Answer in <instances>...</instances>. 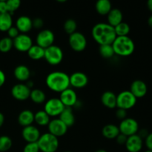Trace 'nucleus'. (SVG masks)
Wrapping results in <instances>:
<instances>
[{
	"instance_id": "a878e982",
	"label": "nucleus",
	"mask_w": 152,
	"mask_h": 152,
	"mask_svg": "<svg viewBox=\"0 0 152 152\" xmlns=\"http://www.w3.org/2000/svg\"><path fill=\"white\" fill-rule=\"evenodd\" d=\"M95 8L99 14L105 16L112 9V4L109 0H98L95 4Z\"/></svg>"
},
{
	"instance_id": "6ab92c4d",
	"label": "nucleus",
	"mask_w": 152,
	"mask_h": 152,
	"mask_svg": "<svg viewBox=\"0 0 152 152\" xmlns=\"http://www.w3.org/2000/svg\"><path fill=\"white\" fill-rule=\"evenodd\" d=\"M16 28L20 34H27L33 28L32 19L28 16H20L16 22Z\"/></svg>"
},
{
	"instance_id": "2eb2a0df",
	"label": "nucleus",
	"mask_w": 152,
	"mask_h": 152,
	"mask_svg": "<svg viewBox=\"0 0 152 152\" xmlns=\"http://www.w3.org/2000/svg\"><path fill=\"white\" fill-rule=\"evenodd\" d=\"M70 86L75 88H83L88 83V77L82 71H75L69 76Z\"/></svg>"
},
{
	"instance_id": "49530a36",
	"label": "nucleus",
	"mask_w": 152,
	"mask_h": 152,
	"mask_svg": "<svg viewBox=\"0 0 152 152\" xmlns=\"http://www.w3.org/2000/svg\"><path fill=\"white\" fill-rule=\"evenodd\" d=\"M4 122V116L1 112H0V128L3 126Z\"/></svg>"
},
{
	"instance_id": "4c0bfd02",
	"label": "nucleus",
	"mask_w": 152,
	"mask_h": 152,
	"mask_svg": "<svg viewBox=\"0 0 152 152\" xmlns=\"http://www.w3.org/2000/svg\"><path fill=\"white\" fill-rule=\"evenodd\" d=\"M7 35H8L9 38L12 39H14L16 37H17L20 34L19 30L16 28V26H12L8 31H7Z\"/></svg>"
},
{
	"instance_id": "c756f323",
	"label": "nucleus",
	"mask_w": 152,
	"mask_h": 152,
	"mask_svg": "<svg viewBox=\"0 0 152 152\" xmlns=\"http://www.w3.org/2000/svg\"><path fill=\"white\" fill-rule=\"evenodd\" d=\"M30 99L34 103L42 104L45 102L46 95L42 90L39 88H33L31 91Z\"/></svg>"
},
{
	"instance_id": "473e14b6",
	"label": "nucleus",
	"mask_w": 152,
	"mask_h": 152,
	"mask_svg": "<svg viewBox=\"0 0 152 152\" xmlns=\"http://www.w3.org/2000/svg\"><path fill=\"white\" fill-rule=\"evenodd\" d=\"M13 142L10 137L7 135L0 136V152L7 151L11 148Z\"/></svg>"
},
{
	"instance_id": "a211bd4d",
	"label": "nucleus",
	"mask_w": 152,
	"mask_h": 152,
	"mask_svg": "<svg viewBox=\"0 0 152 152\" xmlns=\"http://www.w3.org/2000/svg\"><path fill=\"white\" fill-rule=\"evenodd\" d=\"M126 148L129 152H140L143 146V140L137 134L128 137L126 143Z\"/></svg>"
},
{
	"instance_id": "a18cd8bd",
	"label": "nucleus",
	"mask_w": 152,
	"mask_h": 152,
	"mask_svg": "<svg viewBox=\"0 0 152 152\" xmlns=\"http://www.w3.org/2000/svg\"><path fill=\"white\" fill-rule=\"evenodd\" d=\"M5 81H6L5 74L4 73V71H1V70L0 69V87H1V86L4 84Z\"/></svg>"
},
{
	"instance_id": "9b49d317",
	"label": "nucleus",
	"mask_w": 152,
	"mask_h": 152,
	"mask_svg": "<svg viewBox=\"0 0 152 152\" xmlns=\"http://www.w3.org/2000/svg\"><path fill=\"white\" fill-rule=\"evenodd\" d=\"M48 129L49 133L59 138V137L64 136L67 133L68 128L59 118H56L50 120L48 125Z\"/></svg>"
},
{
	"instance_id": "1a4fd4ad",
	"label": "nucleus",
	"mask_w": 152,
	"mask_h": 152,
	"mask_svg": "<svg viewBox=\"0 0 152 152\" xmlns=\"http://www.w3.org/2000/svg\"><path fill=\"white\" fill-rule=\"evenodd\" d=\"M65 105L62 104L59 98H51L45 103L44 111L50 117H57L65 109Z\"/></svg>"
},
{
	"instance_id": "f257e3e1",
	"label": "nucleus",
	"mask_w": 152,
	"mask_h": 152,
	"mask_svg": "<svg viewBox=\"0 0 152 152\" xmlns=\"http://www.w3.org/2000/svg\"><path fill=\"white\" fill-rule=\"evenodd\" d=\"M91 35L95 42L99 45H112L117 37L114 27L105 22H99L94 25Z\"/></svg>"
},
{
	"instance_id": "3c124183",
	"label": "nucleus",
	"mask_w": 152,
	"mask_h": 152,
	"mask_svg": "<svg viewBox=\"0 0 152 152\" xmlns=\"http://www.w3.org/2000/svg\"><path fill=\"white\" fill-rule=\"evenodd\" d=\"M58 2H65L66 0H57Z\"/></svg>"
},
{
	"instance_id": "412c9836",
	"label": "nucleus",
	"mask_w": 152,
	"mask_h": 152,
	"mask_svg": "<svg viewBox=\"0 0 152 152\" xmlns=\"http://www.w3.org/2000/svg\"><path fill=\"white\" fill-rule=\"evenodd\" d=\"M18 123L23 128L31 126L34 123V113L31 110H23L18 116Z\"/></svg>"
},
{
	"instance_id": "37998d69",
	"label": "nucleus",
	"mask_w": 152,
	"mask_h": 152,
	"mask_svg": "<svg viewBox=\"0 0 152 152\" xmlns=\"http://www.w3.org/2000/svg\"><path fill=\"white\" fill-rule=\"evenodd\" d=\"M137 134L138 136L141 138V139L144 140V139H145L147 137H148V135L149 134V133H148V132L147 129H140V130L138 131V132Z\"/></svg>"
},
{
	"instance_id": "2f4dec72",
	"label": "nucleus",
	"mask_w": 152,
	"mask_h": 152,
	"mask_svg": "<svg viewBox=\"0 0 152 152\" xmlns=\"http://www.w3.org/2000/svg\"><path fill=\"white\" fill-rule=\"evenodd\" d=\"M114 31L117 37H126L129 34L131 28L126 22H122L116 27H114Z\"/></svg>"
},
{
	"instance_id": "0eeeda50",
	"label": "nucleus",
	"mask_w": 152,
	"mask_h": 152,
	"mask_svg": "<svg viewBox=\"0 0 152 152\" xmlns=\"http://www.w3.org/2000/svg\"><path fill=\"white\" fill-rule=\"evenodd\" d=\"M120 132L127 137L137 134L139 131V124L135 119L131 117H126L121 120L119 125Z\"/></svg>"
},
{
	"instance_id": "ea45409f",
	"label": "nucleus",
	"mask_w": 152,
	"mask_h": 152,
	"mask_svg": "<svg viewBox=\"0 0 152 152\" xmlns=\"http://www.w3.org/2000/svg\"><path fill=\"white\" fill-rule=\"evenodd\" d=\"M33 22V28H35L37 29H40L44 25V21L42 18L37 17L34 19H32Z\"/></svg>"
},
{
	"instance_id": "6e6552de",
	"label": "nucleus",
	"mask_w": 152,
	"mask_h": 152,
	"mask_svg": "<svg viewBox=\"0 0 152 152\" xmlns=\"http://www.w3.org/2000/svg\"><path fill=\"white\" fill-rule=\"evenodd\" d=\"M68 43L72 50L77 52H81L86 48L87 39L85 35L79 31L69 35Z\"/></svg>"
},
{
	"instance_id": "9d476101",
	"label": "nucleus",
	"mask_w": 152,
	"mask_h": 152,
	"mask_svg": "<svg viewBox=\"0 0 152 152\" xmlns=\"http://www.w3.org/2000/svg\"><path fill=\"white\" fill-rule=\"evenodd\" d=\"M55 40L54 34L50 29H44L38 33L36 38L37 45L45 49L53 45Z\"/></svg>"
},
{
	"instance_id": "603ef678",
	"label": "nucleus",
	"mask_w": 152,
	"mask_h": 152,
	"mask_svg": "<svg viewBox=\"0 0 152 152\" xmlns=\"http://www.w3.org/2000/svg\"><path fill=\"white\" fill-rule=\"evenodd\" d=\"M145 152H152V151H151V150H146Z\"/></svg>"
},
{
	"instance_id": "bb28decb",
	"label": "nucleus",
	"mask_w": 152,
	"mask_h": 152,
	"mask_svg": "<svg viewBox=\"0 0 152 152\" xmlns=\"http://www.w3.org/2000/svg\"><path fill=\"white\" fill-rule=\"evenodd\" d=\"M13 26L12 15L9 13H0V31L7 32Z\"/></svg>"
},
{
	"instance_id": "09e8293b",
	"label": "nucleus",
	"mask_w": 152,
	"mask_h": 152,
	"mask_svg": "<svg viewBox=\"0 0 152 152\" xmlns=\"http://www.w3.org/2000/svg\"><path fill=\"white\" fill-rule=\"evenodd\" d=\"M148 26L150 27V28H152V15H151V16L148 17Z\"/></svg>"
},
{
	"instance_id": "c03bdc74",
	"label": "nucleus",
	"mask_w": 152,
	"mask_h": 152,
	"mask_svg": "<svg viewBox=\"0 0 152 152\" xmlns=\"http://www.w3.org/2000/svg\"><path fill=\"white\" fill-rule=\"evenodd\" d=\"M8 13L7 11V1L4 0H1L0 1V13Z\"/></svg>"
},
{
	"instance_id": "f3484780",
	"label": "nucleus",
	"mask_w": 152,
	"mask_h": 152,
	"mask_svg": "<svg viewBox=\"0 0 152 152\" xmlns=\"http://www.w3.org/2000/svg\"><path fill=\"white\" fill-rule=\"evenodd\" d=\"M129 91L137 99L142 98L146 95L148 92V87L146 83L144 81L141 80H136L132 82Z\"/></svg>"
},
{
	"instance_id": "864d4df0",
	"label": "nucleus",
	"mask_w": 152,
	"mask_h": 152,
	"mask_svg": "<svg viewBox=\"0 0 152 152\" xmlns=\"http://www.w3.org/2000/svg\"><path fill=\"white\" fill-rule=\"evenodd\" d=\"M65 152H71V151H65Z\"/></svg>"
},
{
	"instance_id": "20e7f679",
	"label": "nucleus",
	"mask_w": 152,
	"mask_h": 152,
	"mask_svg": "<svg viewBox=\"0 0 152 152\" xmlns=\"http://www.w3.org/2000/svg\"><path fill=\"white\" fill-rule=\"evenodd\" d=\"M40 151L56 152L59 145V139L49 132L41 134L37 141Z\"/></svg>"
},
{
	"instance_id": "b1692460",
	"label": "nucleus",
	"mask_w": 152,
	"mask_h": 152,
	"mask_svg": "<svg viewBox=\"0 0 152 152\" xmlns=\"http://www.w3.org/2000/svg\"><path fill=\"white\" fill-rule=\"evenodd\" d=\"M59 119L61 121L63 122L68 128L74 126L76 120L72 108H68V107H65L63 111L59 116Z\"/></svg>"
},
{
	"instance_id": "c9c22d12",
	"label": "nucleus",
	"mask_w": 152,
	"mask_h": 152,
	"mask_svg": "<svg viewBox=\"0 0 152 152\" xmlns=\"http://www.w3.org/2000/svg\"><path fill=\"white\" fill-rule=\"evenodd\" d=\"M6 1H7V11L11 15H13V13L18 10L21 5V1L19 0H7Z\"/></svg>"
},
{
	"instance_id": "aec40b11",
	"label": "nucleus",
	"mask_w": 152,
	"mask_h": 152,
	"mask_svg": "<svg viewBox=\"0 0 152 152\" xmlns=\"http://www.w3.org/2000/svg\"><path fill=\"white\" fill-rule=\"evenodd\" d=\"M13 75L19 81L27 82L31 77V70L25 65H19L14 68Z\"/></svg>"
},
{
	"instance_id": "e433bc0d",
	"label": "nucleus",
	"mask_w": 152,
	"mask_h": 152,
	"mask_svg": "<svg viewBox=\"0 0 152 152\" xmlns=\"http://www.w3.org/2000/svg\"><path fill=\"white\" fill-rule=\"evenodd\" d=\"M39 148L37 142H28L25 145L23 152H39Z\"/></svg>"
},
{
	"instance_id": "7c9ffc66",
	"label": "nucleus",
	"mask_w": 152,
	"mask_h": 152,
	"mask_svg": "<svg viewBox=\"0 0 152 152\" xmlns=\"http://www.w3.org/2000/svg\"><path fill=\"white\" fill-rule=\"evenodd\" d=\"M99 53L102 57L105 59H110L115 55L112 45H99Z\"/></svg>"
},
{
	"instance_id": "f03ea898",
	"label": "nucleus",
	"mask_w": 152,
	"mask_h": 152,
	"mask_svg": "<svg viewBox=\"0 0 152 152\" xmlns=\"http://www.w3.org/2000/svg\"><path fill=\"white\" fill-rule=\"evenodd\" d=\"M45 83L49 89L54 92L61 93L70 88L69 75L64 71H53L48 74Z\"/></svg>"
},
{
	"instance_id": "ddd939ff",
	"label": "nucleus",
	"mask_w": 152,
	"mask_h": 152,
	"mask_svg": "<svg viewBox=\"0 0 152 152\" xmlns=\"http://www.w3.org/2000/svg\"><path fill=\"white\" fill-rule=\"evenodd\" d=\"M31 91L26 84L23 83H19L16 84L12 87L11 94L14 99L19 101H25L29 99Z\"/></svg>"
},
{
	"instance_id": "5701e85b",
	"label": "nucleus",
	"mask_w": 152,
	"mask_h": 152,
	"mask_svg": "<svg viewBox=\"0 0 152 152\" xmlns=\"http://www.w3.org/2000/svg\"><path fill=\"white\" fill-rule=\"evenodd\" d=\"M107 16H108V24L114 28L123 22V14L121 10L118 8L111 9Z\"/></svg>"
},
{
	"instance_id": "f704fd0d",
	"label": "nucleus",
	"mask_w": 152,
	"mask_h": 152,
	"mask_svg": "<svg viewBox=\"0 0 152 152\" xmlns=\"http://www.w3.org/2000/svg\"><path fill=\"white\" fill-rule=\"evenodd\" d=\"M63 28L64 31L68 34L71 35L77 31V23L74 19H68L64 22Z\"/></svg>"
},
{
	"instance_id": "dca6fc26",
	"label": "nucleus",
	"mask_w": 152,
	"mask_h": 152,
	"mask_svg": "<svg viewBox=\"0 0 152 152\" xmlns=\"http://www.w3.org/2000/svg\"><path fill=\"white\" fill-rule=\"evenodd\" d=\"M40 136H41V134H40L39 130L33 125L24 127L22 131V137L26 141L27 143L37 142Z\"/></svg>"
},
{
	"instance_id": "c85d7f7f",
	"label": "nucleus",
	"mask_w": 152,
	"mask_h": 152,
	"mask_svg": "<svg viewBox=\"0 0 152 152\" xmlns=\"http://www.w3.org/2000/svg\"><path fill=\"white\" fill-rule=\"evenodd\" d=\"M50 117L44 110H40L34 114V122L40 126H48L50 121Z\"/></svg>"
},
{
	"instance_id": "cd10ccee",
	"label": "nucleus",
	"mask_w": 152,
	"mask_h": 152,
	"mask_svg": "<svg viewBox=\"0 0 152 152\" xmlns=\"http://www.w3.org/2000/svg\"><path fill=\"white\" fill-rule=\"evenodd\" d=\"M27 53H28V56L33 60H39L44 58L45 49L37 45V44L33 45Z\"/></svg>"
},
{
	"instance_id": "393cba45",
	"label": "nucleus",
	"mask_w": 152,
	"mask_h": 152,
	"mask_svg": "<svg viewBox=\"0 0 152 152\" xmlns=\"http://www.w3.org/2000/svg\"><path fill=\"white\" fill-rule=\"evenodd\" d=\"M120 133L119 127L115 124H107L102 129V136L108 140L116 139Z\"/></svg>"
},
{
	"instance_id": "423d86ee",
	"label": "nucleus",
	"mask_w": 152,
	"mask_h": 152,
	"mask_svg": "<svg viewBox=\"0 0 152 152\" xmlns=\"http://www.w3.org/2000/svg\"><path fill=\"white\" fill-rule=\"evenodd\" d=\"M137 99L129 90L123 91L117 95V108L126 111L131 109L136 105Z\"/></svg>"
},
{
	"instance_id": "8fccbe9b",
	"label": "nucleus",
	"mask_w": 152,
	"mask_h": 152,
	"mask_svg": "<svg viewBox=\"0 0 152 152\" xmlns=\"http://www.w3.org/2000/svg\"><path fill=\"white\" fill-rule=\"evenodd\" d=\"M95 152H108V151H105V149H98V150H96Z\"/></svg>"
},
{
	"instance_id": "f8f14e48",
	"label": "nucleus",
	"mask_w": 152,
	"mask_h": 152,
	"mask_svg": "<svg viewBox=\"0 0 152 152\" xmlns=\"http://www.w3.org/2000/svg\"><path fill=\"white\" fill-rule=\"evenodd\" d=\"M13 47L20 52H28L33 45V40L27 34H20L13 39Z\"/></svg>"
},
{
	"instance_id": "de8ad7c7",
	"label": "nucleus",
	"mask_w": 152,
	"mask_h": 152,
	"mask_svg": "<svg viewBox=\"0 0 152 152\" xmlns=\"http://www.w3.org/2000/svg\"><path fill=\"white\" fill-rule=\"evenodd\" d=\"M147 7L152 13V0H148L147 1Z\"/></svg>"
},
{
	"instance_id": "4be33fe9",
	"label": "nucleus",
	"mask_w": 152,
	"mask_h": 152,
	"mask_svg": "<svg viewBox=\"0 0 152 152\" xmlns=\"http://www.w3.org/2000/svg\"><path fill=\"white\" fill-rule=\"evenodd\" d=\"M101 102L104 106L110 109L117 108V95L111 91H105L101 96Z\"/></svg>"
},
{
	"instance_id": "39448f33",
	"label": "nucleus",
	"mask_w": 152,
	"mask_h": 152,
	"mask_svg": "<svg viewBox=\"0 0 152 152\" xmlns=\"http://www.w3.org/2000/svg\"><path fill=\"white\" fill-rule=\"evenodd\" d=\"M63 57V51H62V48L59 46L53 45L45 49L44 59L50 65H59L62 61Z\"/></svg>"
},
{
	"instance_id": "7ed1b4c3",
	"label": "nucleus",
	"mask_w": 152,
	"mask_h": 152,
	"mask_svg": "<svg viewBox=\"0 0 152 152\" xmlns=\"http://www.w3.org/2000/svg\"><path fill=\"white\" fill-rule=\"evenodd\" d=\"M114 53L120 56H129L134 53L135 44L132 38L126 37H117L112 43Z\"/></svg>"
},
{
	"instance_id": "4468645a",
	"label": "nucleus",
	"mask_w": 152,
	"mask_h": 152,
	"mask_svg": "<svg viewBox=\"0 0 152 152\" xmlns=\"http://www.w3.org/2000/svg\"><path fill=\"white\" fill-rule=\"evenodd\" d=\"M59 99L65 105V107H68V108H71L72 106L76 105L78 102L77 93L74 89L71 88H68L66 90L61 92Z\"/></svg>"
},
{
	"instance_id": "a19ab883",
	"label": "nucleus",
	"mask_w": 152,
	"mask_h": 152,
	"mask_svg": "<svg viewBox=\"0 0 152 152\" xmlns=\"http://www.w3.org/2000/svg\"><path fill=\"white\" fill-rule=\"evenodd\" d=\"M128 137L126 135L120 133V134L116 137V141L119 145H126V141H127Z\"/></svg>"
},
{
	"instance_id": "79ce46f5",
	"label": "nucleus",
	"mask_w": 152,
	"mask_h": 152,
	"mask_svg": "<svg viewBox=\"0 0 152 152\" xmlns=\"http://www.w3.org/2000/svg\"><path fill=\"white\" fill-rule=\"evenodd\" d=\"M145 144L148 150L152 151V133H149L148 137L145 139Z\"/></svg>"
},
{
	"instance_id": "72a5a7b5",
	"label": "nucleus",
	"mask_w": 152,
	"mask_h": 152,
	"mask_svg": "<svg viewBox=\"0 0 152 152\" xmlns=\"http://www.w3.org/2000/svg\"><path fill=\"white\" fill-rule=\"evenodd\" d=\"M13 47V39L8 37H4L0 39V51L2 53L9 52Z\"/></svg>"
},
{
	"instance_id": "58836bf2",
	"label": "nucleus",
	"mask_w": 152,
	"mask_h": 152,
	"mask_svg": "<svg viewBox=\"0 0 152 152\" xmlns=\"http://www.w3.org/2000/svg\"><path fill=\"white\" fill-rule=\"evenodd\" d=\"M115 115H116V117L118 118L119 120H123L127 117V111L125 109H122V108H117V111H116V113H115Z\"/></svg>"
}]
</instances>
